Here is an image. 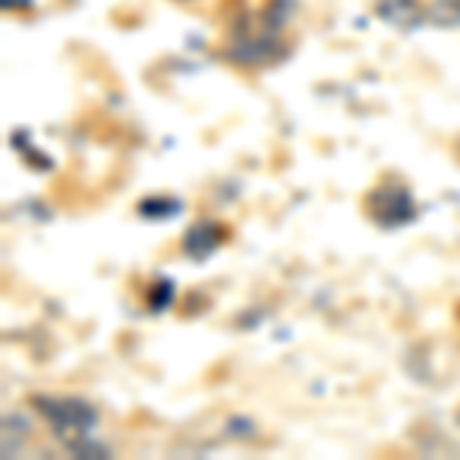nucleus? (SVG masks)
Listing matches in <instances>:
<instances>
[{
	"mask_svg": "<svg viewBox=\"0 0 460 460\" xmlns=\"http://www.w3.org/2000/svg\"><path fill=\"white\" fill-rule=\"evenodd\" d=\"M34 405L40 408L43 418L53 424L58 439L74 445V439H86L89 429L95 427V411L80 399H49L40 396L34 399Z\"/></svg>",
	"mask_w": 460,
	"mask_h": 460,
	"instance_id": "1",
	"label": "nucleus"
}]
</instances>
